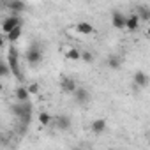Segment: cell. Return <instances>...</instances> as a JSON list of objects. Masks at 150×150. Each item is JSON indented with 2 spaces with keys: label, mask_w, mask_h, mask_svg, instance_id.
Instances as JSON below:
<instances>
[{
  "label": "cell",
  "mask_w": 150,
  "mask_h": 150,
  "mask_svg": "<svg viewBox=\"0 0 150 150\" xmlns=\"http://www.w3.org/2000/svg\"><path fill=\"white\" fill-rule=\"evenodd\" d=\"M7 65H9V71L16 76V80L23 81V76L20 72V60H18V50L14 44L9 46V51H7Z\"/></svg>",
  "instance_id": "1"
},
{
  "label": "cell",
  "mask_w": 150,
  "mask_h": 150,
  "mask_svg": "<svg viewBox=\"0 0 150 150\" xmlns=\"http://www.w3.org/2000/svg\"><path fill=\"white\" fill-rule=\"evenodd\" d=\"M25 58H27L28 65L35 67V65H37V64L42 60V50H41V46H39V44H32V46L27 50V53H25Z\"/></svg>",
  "instance_id": "2"
},
{
  "label": "cell",
  "mask_w": 150,
  "mask_h": 150,
  "mask_svg": "<svg viewBox=\"0 0 150 150\" xmlns=\"http://www.w3.org/2000/svg\"><path fill=\"white\" fill-rule=\"evenodd\" d=\"M23 25V21H21V18L20 16H9V18H6L4 21H2V32L7 35L11 30H14V28H18V27H21Z\"/></svg>",
  "instance_id": "3"
},
{
  "label": "cell",
  "mask_w": 150,
  "mask_h": 150,
  "mask_svg": "<svg viewBox=\"0 0 150 150\" xmlns=\"http://www.w3.org/2000/svg\"><path fill=\"white\" fill-rule=\"evenodd\" d=\"M74 101H76L78 104H87L90 101V92L85 88V87H78L76 90H74Z\"/></svg>",
  "instance_id": "4"
},
{
  "label": "cell",
  "mask_w": 150,
  "mask_h": 150,
  "mask_svg": "<svg viewBox=\"0 0 150 150\" xmlns=\"http://www.w3.org/2000/svg\"><path fill=\"white\" fill-rule=\"evenodd\" d=\"M60 88L64 94H74V90L78 88V83L74 81L72 78H64L62 83H60Z\"/></svg>",
  "instance_id": "5"
},
{
  "label": "cell",
  "mask_w": 150,
  "mask_h": 150,
  "mask_svg": "<svg viewBox=\"0 0 150 150\" xmlns=\"http://www.w3.org/2000/svg\"><path fill=\"white\" fill-rule=\"evenodd\" d=\"M111 25L115 28H125V16L120 13V11H113L111 13Z\"/></svg>",
  "instance_id": "6"
},
{
  "label": "cell",
  "mask_w": 150,
  "mask_h": 150,
  "mask_svg": "<svg viewBox=\"0 0 150 150\" xmlns=\"http://www.w3.org/2000/svg\"><path fill=\"white\" fill-rule=\"evenodd\" d=\"M90 129H92L94 134H103V132L108 129V122H106V118H97V120H94V122L90 124Z\"/></svg>",
  "instance_id": "7"
},
{
  "label": "cell",
  "mask_w": 150,
  "mask_h": 150,
  "mask_svg": "<svg viewBox=\"0 0 150 150\" xmlns=\"http://www.w3.org/2000/svg\"><path fill=\"white\" fill-rule=\"evenodd\" d=\"M6 7L13 13V16H16V14H20V13H23L27 9V4L25 2H18V0H13V2L6 4Z\"/></svg>",
  "instance_id": "8"
},
{
  "label": "cell",
  "mask_w": 150,
  "mask_h": 150,
  "mask_svg": "<svg viewBox=\"0 0 150 150\" xmlns=\"http://www.w3.org/2000/svg\"><path fill=\"white\" fill-rule=\"evenodd\" d=\"M132 80H134V85L139 87V88H146V85H148V76H146V72H143V71H136Z\"/></svg>",
  "instance_id": "9"
},
{
  "label": "cell",
  "mask_w": 150,
  "mask_h": 150,
  "mask_svg": "<svg viewBox=\"0 0 150 150\" xmlns=\"http://www.w3.org/2000/svg\"><path fill=\"white\" fill-rule=\"evenodd\" d=\"M125 28H127L129 32H136V30L139 28V18H138L136 14L125 16Z\"/></svg>",
  "instance_id": "10"
},
{
  "label": "cell",
  "mask_w": 150,
  "mask_h": 150,
  "mask_svg": "<svg viewBox=\"0 0 150 150\" xmlns=\"http://www.w3.org/2000/svg\"><path fill=\"white\" fill-rule=\"evenodd\" d=\"M14 96H16V99H18V103H28V99H30V94H28V90H27V87H18L16 90H14Z\"/></svg>",
  "instance_id": "11"
},
{
  "label": "cell",
  "mask_w": 150,
  "mask_h": 150,
  "mask_svg": "<svg viewBox=\"0 0 150 150\" xmlns=\"http://www.w3.org/2000/svg\"><path fill=\"white\" fill-rule=\"evenodd\" d=\"M134 14L139 18V21H141V20H143V21H148V20H150V7H148V6H138Z\"/></svg>",
  "instance_id": "12"
},
{
  "label": "cell",
  "mask_w": 150,
  "mask_h": 150,
  "mask_svg": "<svg viewBox=\"0 0 150 150\" xmlns=\"http://www.w3.org/2000/svg\"><path fill=\"white\" fill-rule=\"evenodd\" d=\"M57 127H58L60 131H69V129H71V118H69L67 115H60V117L57 118Z\"/></svg>",
  "instance_id": "13"
},
{
  "label": "cell",
  "mask_w": 150,
  "mask_h": 150,
  "mask_svg": "<svg viewBox=\"0 0 150 150\" xmlns=\"http://www.w3.org/2000/svg\"><path fill=\"white\" fill-rule=\"evenodd\" d=\"M106 64H108V67H110V69L117 71V69H120V65H122V58H120L118 55H111V57H108Z\"/></svg>",
  "instance_id": "14"
},
{
  "label": "cell",
  "mask_w": 150,
  "mask_h": 150,
  "mask_svg": "<svg viewBox=\"0 0 150 150\" xmlns=\"http://www.w3.org/2000/svg\"><path fill=\"white\" fill-rule=\"evenodd\" d=\"M76 30H78L80 34H85V35L94 34V27H92L90 23H87V21H80V23L76 25Z\"/></svg>",
  "instance_id": "15"
},
{
  "label": "cell",
  "mask_w": 150,
  "mask_h": 150,
  "mask_svg": "<svg viewBox=\"0 0 150 150\" xmlns=\"http://www.w3.org/2000/svg\"><path fill=\"white\" fill-rule=\"evenodd\" d=\"M21 32H23V28H21V27H18V28L11 30V32H9L6 37H7V41H9V42H16V41L21 37Z\"/></svg>",
  "instance_id": "16"
},
{
  "label": "cell",
  "mask_w": 150,
  "mask_h": 150,
  "mask_svg": "<svg viewBox=\"0 0 150 150\" xmlns=\"http://www.w3.org/2000/svg\"><path fill=\"white\" fill-rule=\"evenodd\" d=\"M39 124H41L42 127H48V125L51 124V115H50L48 111H41V113H39Z\"/></svg>",
  "instance_id": "17"
},
{
  "label": "cell",
  "mask_w": 150,
  "mask_h": 150,
  "mask_svg": "<svg viewBox=\"0 0 150 150\" xmlns=\"http://www.w3.org/2000/svg\"><path fill=\"white\" fill-rule=\"evenodd\" d=\"M80 50H76V48H69L67 51H65V58L67 60H80Z\"/></svg>",
  "instance_id": "18"
},
{
  "label": "cell",
  "mask_w": 150,
  "mask_h": 150,
  "mask_svg": "<svg viewBox=\"0 0 150 150\" xmlns=\"http://www.w3.org/2000/svg\"><path fill=\"white\" fill-rule=\"evenodd\" d=\"M80 60H83V62H87V64H92V62L96 60V57H94L92 51H81V53H80Z\"/></svg>",
  "instance_id": "19"
},
{
  "label": "cell",
  "mask_w": 150,
  "mask_h": 150,
  "mask_svg": "<svg viewBox=\"0 0 150 150\" xmlns=\"http://www.w3.org/2000/svg\"><path fill=\"white\" fill-rule=\"evenodd\" d=\"M9 65L6 62H0V78H4V76H9Z\"/></svg>",
  "instance_id": "20"
},
{
  "label": "cell",
  "mask_w": 150,
  "mask_h": 150,
  "mask_svg": "<svg viewBox=\"0 0 150 150\" xmlns=\"http://www.w3.org/2000/svg\"><path fill=\"white\" fill-rule=\"evenodd\" d=\"M27 90H28V94H30V96H35V94H39L41 87H39L37 83H32L30 87H27Z\"/></svg>",
  "instance_id": "21"
},
{
  "label": "cell",
  "mask_w": 150,
  "mask_h": 150,
  "mask_svg": "<svg viewBox=\"0 0 150 150\" xmlns=\"http://www.w3.org/2000/svg\"><path fill=\"white\" fill-rule=\"evenodd\" d=\"M4 42H6V39H4L2 35H0V48H2V46H4Z\"/></svg>",
  "instance_id": "22"
},
{
  "label": "cell",
  "mask_w": 150,
  "mask_h": 150,
  "mask_svg": "<svg viewBox=\"0 0 150 150\" xmlns=\"http://www.w3.org/2000/svg\"><path fill=\"white\" fill-rule=\"evenodd\" d=\"M71 150H83V148H80V146H72Z\"/></svg>",
  "instance_id": "23"
},
{
  "label": "cell",
  "mask_w": 150,
  "mask_h": 150,
  "mask_svg": "<svg viewBox=\"0 0 150 150\" xmlns=\"http://www.w3.org/2000/svg\"><path fill=\"white\" fill-rule=\"evenodd\" d=\"M2 90H4V85H2V83H0V94H2Z\"/></svg>",
  "instance_id": "24"
}]
</instances>
